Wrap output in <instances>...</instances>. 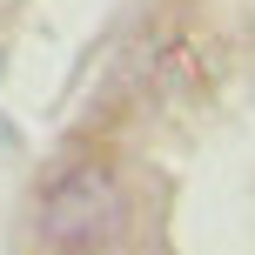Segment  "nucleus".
<instances>
[{"instance_id":"1","label":"nucleus","mask_w":255,"mask_h":255,"mask_svg":"<svg viewBox=\"0 0 255 255\" xmlns=\"http://www.w3.org/2000/svg\"><path fill=\"white\" fill-rule=\"evenodd\" d=\"M128 229V195L101 161L67 168L40 202V242L47 249H115Z\"/></svg>"}]
</instances>
